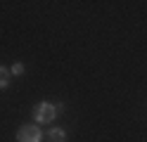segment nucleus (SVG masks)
<instances>
[{"mask_svg":"<svg viewBox=\"0 0 147 142\" xmlns=\"http://www.w3.org/2000/svg\"><path fill=\"white\" fill-rule=\"evenodd\" d=\"M10 69H5V66H0V90L3 88H7V85H10Z\"/></svg>","mask_w":147,"mask_h":142,"instance_id":"4","label":"nucleus"},{"mask_svg":"<svg viewBox=\"0 0 147 142\" xmlns=\"http://www.w3.org/2000/svg\"><path fill=\"white\" fill-rule=\"evenodd\" d=\"M55 116H57V107L50 102H40V104H36V109H33V118L38 121V123H50Z\"/></svg>","mask_w":147,"mask_h":142,"instance_id":"1","label":"nucleus"},{"mask_svg":"<svg viewBox=\"0 0 147 142\" xmlns=\"http://www.w3.org/2000/svg\"><path fill=\"white\" fill-rule=\"evenodd\" d=\"M10 73L22 76V73H24V64H22V62H14V64H12V69H10Z\"/></svg>","mask_w":147,"mask_h":142,"instance_id":"5","label":"nucleus"},{"mask_svg":"<svg viewBox=\"0 0 147 142\" xmlns=\"http://www.w3.org/2000/svg\"><path fill=\"white\" fill-rule=\"evenodd\" d=\"M48 140L50 142H64V140H67V133H64L62 128H52L48 133Z\"/></svg>","mask_w":147,"mask_h":142,"instance_id":"3","label":"nucleus"},{"mask_svg":"<svg viewBox=\"0 0 147 142\" xmlns=\"http://www.w3.org/2000/svg\"><path fill=\"white\" fill-rule=\"evenodd\" d=\"M17 140L19 142H40L43 140V133L36 123H29V126H22L19 133H17Z\"/></svg>","mask_w":147,"mask_h":142,"instance_id":"2","label":"nucleus"}]
</instances>
